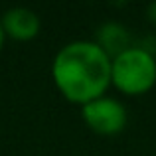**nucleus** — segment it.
<instances>
[{"instance_id": "f257e3e1", "label": "nucleus", "mask_w": 156, "mask_h": 156, "mask_svg": "<svg viewBox=\"0 0 156 156\" xmlns=\"http://www.w3.org/2000/svg\"><path fill=\"white\" fill-rule=\"evenodd\" d=\"M51 77L69 103L83 107L103 97L111 87V57L97 42L75 40L55 53Z\"/></svg>"}, {"instance_id": "f03ea898", "label": "nucleus", "mask_w": 156, "mask_h": 156, "mask_svg": "<svg viewBox=\"0 0 156 156\" xmlns=\"http://www.w3.org/2000/svg\"><path fill=\"white\" fill-rule=\"evenodd\" d=\"M111 85L121 93L138 97L156 85V57L148 48L133 46L111 59Z\"/></svg>"}, {"instance_id": "7ed1b4c3", "label": "nucleus", "mask_w": 156, "mask_h": 156, "mask_svg": "<svg viewBox=\"0 0 156 156\" xmlns=\"http://www.w3.org/2000/svg\"><path fill=\"white\" fill-rule=\"evenodd\" d=\"M81 117H83L85 125L101 136H115V134L122 133L129 122L126 107L119 99H113L107 95L83 105Z\"/></svg>"}, {"instance_id": "20e7f679", "label": "nucleus", "mask_w": 156, "mask_h": 156, "mask_svg": "<svg viewBox=\"0 0 156 156\" xmlns=\"http://www.w3.org/2000/svg\"><path fill=\"white\" fill-rule=\"evenodd\" d=\"M2 24V30L8 38L16 40V42H30L36 36L40 34V28H42V22H40V16L36 14L30 8H10L6 14L0 20Z\"/></svg>"}, {"instance_id": "39448f33", "label": "nucleus", "mask_w": 156, "mask_h": 156, "mask_svg": "<svg viewBox=\"0 0 156 156\" xmlns=\"http://www.w3.org/2000/svg\"><path fill=\"white\" fill-rule=\"evenodd\" d=\"M97 44H99L103 50L109 53V57L113 59L115 55L122 53L125 50L133 48L130 44V34L125 26L117 22H109L105 26H101L99 34H97Z\"/></svg>"}, {"instance_id": "423d86ee", "label": "nucleus", "mask_w": 156, "mask_h": 156, "mask_svg": "<svg viewBox=\"0 0 156 156\" xmlns=\"http://www.w3.org/2000/svg\"><path fill=\"white\" fill-rule=\"evenodd\" d=\"M146 18H148V22H152L156 26V2L148 4V8H146Z\"/></svg>"}, {"instance_id": "0eeeda50", "label": "nucleus", "mask_w": 156, "mask_h": 156, "mask_svg": "<svg viewBox=\"0 0 156 156\" xmlns=\"http://www.w3.org/2000/svg\"><path fill=\"white\" fill-rule=\"evenodd\" d=\"M4 40H6V34H4L2 24H0V51H2V48H4Z\"/></svg>"}]
</instances>
